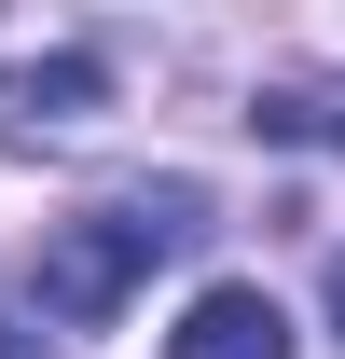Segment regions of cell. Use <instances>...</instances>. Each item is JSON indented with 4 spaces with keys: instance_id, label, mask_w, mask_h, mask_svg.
Returning <instances> with one entry per match:
<instances>
[{
    "instance_id": "6da1fadb",
    "label": "cell",
    "mask_w": 345,
    "mask_h": 359,
    "mask_svg": "<svg viewBox=\"0 0 345 359\" xmlns=\"http://www.w3.org/2000/svg\"><path fill=\"white\" fill-rule=\"evenodd\" d=\"M208 235V194L194 180H138V194H111V208H83V222L42 235V263H28V304L55 318V332H111L125 318V290L152 263H180Z\"/></svg>"
},
{
    "instance_id": "7a4b0ae2",
    "label": "cell",
    "mask_w": 345,
    "mask_h": 359,
    "mask_svg": "<svg viewBox=\"0 0 345 359\" xmlns=\"http://www.w3.org/2000/svg\"><path fill=\"white\" fill-rule=\"evenodd\" d=\"M97 111H111V69H97L83 42H69V55H14V69H0V138H83Z\"/></svg>"
},
{
    "instance_id": "3957f363",
    "label": "cell",
    "mask_w": 345,
    "mask_h": 359,
    "mask_svg": "<svg viewBox=\"0 0 345 359\" xmlns=\"http://www.w3.org/2000/svg\"><path fill=\"white\" fill-rule=\"evenodd\" d=\"M166 359H290V318H276V290L221 276V290H194V318L166 332Z\"/></svg>"
},
{
    "instance_id": "277c9868",
    "label": "cell",
    "mask_w": 345,
    "mask_h": 359,
    "mask_svg": "<svg viewBox=\"0 0 345 359\" xmlns=\"http://www.w3.org/2000/svg\"><path fill=\"white\" fill-rule=\"evenodd\" d=\"M249 125H276V138H332V152H345V83H290V97H262Z\"/></svg>"
},
{
    "instance_id": "5b68a950",
    "label": "cell",
    "mask_w": 345,
    "mask_h": 359,
    "mask_svg": "<svg viewBox=\"0 0 345 359\" xmlns=\"http://www.w3.org/2000/svg\"><path fill=\"white\" fill-rule=\"evenodd\" d=\"M332 332H345V263H332Z\"/></svg>"
}]
</instances>
